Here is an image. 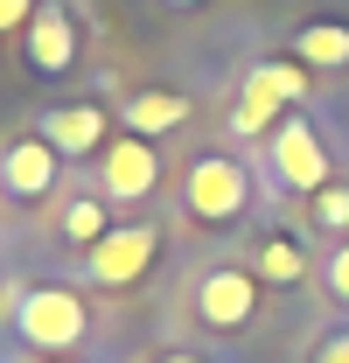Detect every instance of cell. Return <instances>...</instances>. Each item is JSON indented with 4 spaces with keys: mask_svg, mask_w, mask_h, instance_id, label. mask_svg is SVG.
Wrapping results in <instances>:
<instances>
[{
    "mask_svg": "<svg viewBox=\"0 0 349 363\" xmlns=\"http://www.w3.org/2000/svg\"><path fill=\"white\" fill-rule=\"evenodd\" d=\"M182 210H189V224H203V230L238 224L252 210V168L238 154H217V147L196 154L189 175H182Z\"/></svg>",
    "mask_w": 349,
    "mask_h": 363,
    "instance_id": "obj_1",
    "label": "cell"
},
{
    "mask_svg": "<svg viewBox=\"0 0 349 363\" xmlns=\"http://www.w3.org/2000/svg\"><path fill=\"white\" fill-rule=\"evenodd\" d=\"M14 328H21L28 350L70 357L91 335V308H84V294H70V286H28V294L14 301Z\"/></svg>",
    "mask_w": 349,
    "mask_h": 363,
    "instance_id": "obj_2",
    "label": "cell"
},
{
    "mask_svg": "<svg viewBox=\"0 0 349 363\" xmlns=\"http://www.w3.org/2000/svg\"><path fill=\"white\" fill-rule=\"evenodd\" d=\"M189 308H196V328H210V335H245L259 321V272H245V266L203 272Z\"/></svg>",
    "mask_w": 349,
    "mask_h": 363,
    "instance_id": "obj_3",
    "label": "cell"
},
{
    "mask_svg": "<svg viewBox=\"0 0 349 363\" xmlns=\"http://www.w3.org/2000/svg\"><path fill=\"white\" fill-rule=\"evenodd\" d=\"M307 91V63H259L245 91H238V112H231V133L252 140V133H272V119L287 112V105H301Z\"/></svg>",
    "mask_w": 349,
    "mask_h": 363,
    "instance_id": "obj_4",
    "label": "cell"
},
{
    "mask_svg": "<svg viewBox=\"0 0 349 363\" xmlns=\"http://www.w3.org/2000/svg\"><path fill=\"white\" fill-rule=\"evenodd\" d=\"M105 161H98V189H105V203H147L154 189H161V147L154 140H140V133H119V140H105L98 147Z\"/></svg>",
    "mask_w": 349,
    "mask_h": 363,
    "instance_id": "obj_5",
    "label": "cell"
},
{
    "mask_svg": "<svg viewBox=\"0 0 349 363\" xmlns=\"http://www.w3.org/2000/svg\"><path fill=\"white\" fill-rule=\"evenodd\" d=\"M154 252H161V224H112L98 245L84 252V272H91V286H133L140 272L154 266Z\"/></svg>",
    "mask_w": 349,
    "mask_h": 363,
    "instance_id": "obj_6",
    "label": "cell"
},
{
    "mask_svg": "<svg viewBox=\"0 0 349 363\" xmlns=\"http://www.w3.org/2000/svg\"><path fill=\"white\" fill-rule=\"evenodd\" d=\"M272 175L287 182V189H301V196H314V189H328V147H321V133H314V119H301V112H287L279 126H272Z\"/></svg>",
    "mask_w": 349,
    "mask_h": 363,
    "instance_id": "obj_7",
    "label": "cell"
},
{
    "mask_svg": "<svg viewBox=\"0 0 349 363\" xmlns=\"http://www.w3.org/2000/svg\"><path fill=\"white\" fill-rule=\"evenodd\" d=\"M56 175H63V154H56L43 133L14 140V147L0 154V189H7L14 203H43L49 189H56Z\"/></svg>",
    "mask_w": 349,
    "mask_h": 363,
    "instance_id": "obj_8",
    "label": "cell"
},
{
    "mask_svg": "<svg viewBox=\"0 0 349 363\" xmlns=\"http://www.w3.org/2000/svg\"><path fill=\"white\" fill-rule=\"evenodd\" d=\"M21 49H28V70L63 77V70L77 63V21H70V7L43 0V7L28 14V28H21Z\"/></svg>",
    "mask_w": 349,
    "mask_h": 363,
    "instance_id": "obj_9",
    "label": "cell"
},
{
    "mask_svg": "<svg viewBox=\"0 0 349 363\" xmlns=\"http://www.w3.org/2000/svg\"><path fill=\"white\" fill-rule=\"evenodd\" d=\"M43 140L63 154V161H84V154H98V147H105V105H49Z\"/></svg>",
    "mask_w": 349,
    "mask_h": 363,
    "instance_id": "obj_10",
    "label": "cell"
},
{
    "mask_svg": "<svg viewBox=\"0 0 349 363\" xmlns=\"http://www.w3.org/2000/svg\"><path fill=\"white\" fill-rule=\"evenodd\" d=\"M189 98L182 91H133L126 105H119V119H126V133H140V140H161V133H174V126H189Z\"/></svg>",
    "mask_w": 349,
    "mask_h": 363,
    "instance_id": "obj_11",
    "label": "cell"
},
{
    "mask_svg": "<svg viewBox=\"0 0 349 363\" xmlns=\"http://www.w3.org/2000/svg\"><path fill=\"white\" fill-rule=\"evenodd\" d=\"M294 56L307 70H349V28L343 21H307L294 35Z\"/></svg>",
    "mask_w": 349,
    "mask_h": 363,
    "instance_id": "obj_12",
    "label": "cell"
},
{
    "mask_svg": "<svg viewBox=\"0 0 349 363\" xmlns=\"http://www.w3.org/2000/svg\"><path fill=\"white\" fill-rule=\"evenodd\" d=\"M265 279V286H301L307 279V252H301V238H287V230H272L259 245V266H252Z\"/></svg>",
    "mask_w": 349,
    "mask_h": 363,
    "instance_id": "obj_13",
    "label": "cell"
},
{
    "mask_svg": "<svg viewBox=\"0 0 349 363\" xmlns=\"http://www.w3.org/2000/svg\"><path fill=\"white\" fill-rule=\"evenodd\" d=\"M105 230L112 224H105V203H98V196H70V203H63V238H70L77 252H91Z\"/></svg>",
    "mask_w": 349,
    "mask_h": 363,
    "instance_id": "obj_14",
    "label": "cell"
},
{
    "mask_svg": "<svg viewBox=\"0 0 349 363\" xmlns=\"http://www.w3.org/2000/svg\"><path fill=\"white\" fill-rule=\"evenodd\" d=\"M307 224L314 230H349V182H328L307 196Z\"/></svg>",
    "mask_w": 349,
    "mask_h": 363,
    "instance_id": "obj_15",
    "label": "cell"
},
{
    "mask_svg": "<svg viewBox=\"0 0 349 363\" xmlns=\"http://www.w3.org/2000/svg\"><path fill=\"white\" fill-rule=\"evenodd\" d=\"M321 279H328V294H336V301L349 308V238L336 245V252H328V266H321Z\"/></svg>",
    "mask_w": 349,
    "mask_h": 363,
    "instance_id": "obj_16",
    "label": "cell"
},
{
    "mask_svg": "<svg viewBox=\"0 0 349 363\" xmlns=\"http://www.w3.org/2000/svg\"><path fill=\"white\" fill-rule=\"evenodd\" d=\"M307 363H349V328H328L321 342H314V357Z\"/></svg>",
    "mask_w": 349,
    "mask_h": 363,
    "instance_id": "obj_17",
    "label": "cell"
},
{
    "mask_svg": "<svg viewBox=\"0 0 349 363\" xmlns=\"http://www.w3.org/2000/svg\"><path fill=\"white\" fill-rule=\"evenodd\" d=\"M35 7H43V0H0V35H7V28H28Z\"/></svg>",
    "mask_w": 349,
    "mask_h": 363,
    "instance_id": "obj_18",
    "label": "cell"
},
{
    "mask_svg": "<svg viewBox=\"0 0 349 363\" xmlns=\"http://www.w3.org/2000/svg\"><path fill=\"white\" fill-rule=\"evenodd\" d=\"M154 363H203V357H196V350H161Z\"/></svg>",
    "mask_w": 349,
    "mask_h": 363,
    "instance_id": "obj_19",
    "label": "cell"
},
{
    "mask_svg": "<svg viewBox=\"0 0 349 363\" xmlns=\"http://www.w3.org/2000/svg\"><path fill=\"white\" fill-rule=\"evenodd\" d=\"M168 7H203V0H168Z\"/></svg>",
    "mask_w": 349,
    "mask_h": 363,
    "instance_id": "obj_20",
    "label": "cell"
},
{
    "mask_svg": "<svg viewBox=\"0 0 349 363\" xmlns=\"http://www.w3.org/2000/svg\"><path fill=\"white\" fill-rule=\"evenodd\" d=\"M43 363H77V357H43Z\"/></svg>",
    "mask_w": 349,
    "mask_h": 363,
    "instance_id": "obj_21",
    "label": "cell"
}]
</instances>
